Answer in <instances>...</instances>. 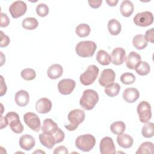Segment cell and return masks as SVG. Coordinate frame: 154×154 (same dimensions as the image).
<instances>
[{
  "instance_id": "e0dca14e",
  "label": "cell",
  "mask_w": 154,
  "mask_h": 154,
  "mask_svg": "<svg viewBox=\"0 0 154 154\" xmlns=\"http://www.w3.org/2000/svg\"><path fill=\"white\" fill-rule=\"evenodd\" d=\"M55 134V133L54 134H48L43 132L40 134L38 138L41 144L46 148L51 149L57 143Z\"/></svg>"
},
{
  "instance_id": "9c48e42d",
  "label": "cell",
  "mask_w": 154,
  "mask_h": 154,
  "mask_svg": "<svg viewBox=\"0 0 154 154\" xmlns=\"http://www.w3.org/2000/svg\"><path fill=\"white\" fill-rule=\"evenodd\" d=\"M23 120L25 124L32 131L37 132L40 130V120L36 114L31 112L25 113L23 116Z\"/></svg>"
},
{
  "instance_id": "603a6c76",
  "label": "cell",
  "mask_w": 154,
  "mask_h": 154,
  "mask_svg": "<svg viewBox=\"0 0 154 154\" xmlns=\"http://www.w3.org/2000/svg\"><path fill=\"white\" fill-rule=\"evenodd\" d=\"M63 73V69L61 65L54 64L51 65L47 70V75L51 79L59 78Z\"/></svg>"
},
{
  "instance_id": "30bf717a",
  "label": "cell",
  "mask_w": 154,
  "mask_h": 154,
  "mask_svg": "<svg viewBox=\"0 0 154 154\" xmlns=\"http://www.w3.org/2000/svg\"><path fill=\"white\" fill-rule=\"evenodd\" d=\"M27 5L22 1H16L13 2L9 7V12L13 18L16 19L23 16L26 11Z\"/></svg>"
},
{
  "instance_id": "836d02e7",
  "label": "cell",
  "mask_w": 154,
  "mask_h": 154,
  "mask_svg": "<svg viewBox=\"0 0 154 154\" xmlns=\"http://www.w3.org/2000/svg\"><path fill=\"white\" fill-rule=\"evenodd\" d=\"M137 73L141 76H145L149 73L150 71V65L146 61H141L140 64L135 69Z\"/></svg>"
},
{
  "instance_id": "5bb4252c",
  "label": "cell",
  "mask_w": 154,
  "mask_h": 154,
  "mask_svg": "<svg viewBox=\"0 0 154 154\" xmlns=\"http://www.w3.org/2000/svg\"><path fill=\"white\" fill-rule=\"evenodd\" d=\"M126 52L122 48H116L111 52V58L112 64L116 66L122 64L126 60Z\"/></svg>"
},
{
  "instance_id": "f1b7e54d",
  "label": "cell",
  "mask_w": 154,
  "mask_h": 154,
  "mask_svg": "<svg viewBox=\"0 0 154 154\" xmlns=\"http://www.w3.org/2000/svg\"><path fill=\"white\" fill-rule=\"evenodd\" d=\"M154 149L153 144L152 142L146 141L143 143L138 147L137 151L136 152L137 154H147V153H152Z\"/></svg>"
},
{
  "instance_id": "6da1fadb",
  "label": "cell",
  "mask_w": 154,
  "mask_h": 154,
  "mask_svg": "<svg viewBox=\"0 0 154 154\" xmlns=\"http://www.w3.org/2000/svg\"><path fill=\"white\" fill-rule=\"evenodd\" d=\"M99 101V95L94 90H85L79 100L81 106L85 110L93 109Z\"/></svg>"
},
{
  "instance_id": "7bdbcfd3",
  "label": "cell",
  "mask_w": 154,
  "mask_h": 154,
  "mask_svg": "<svg viewBox=\"0 0 154 154\" xmlns=\"http://www.w3.org/2000/svg\"><path fill=\"white\" fill-rule=\"evenodd\" d=\"M89 5L93 8H99L102 2V1H88Z\"/></svg>"
},
{
  "instance_id": "9a60e30c",
  "label": "cell",
  "mask_w": 154,
  "mask_h": 154,
  "mask_svg": "<svg viewBox=\"0 0 154 154\" xmlns=\"http://www.w3.org/2000/svg\"><path fill=\"white\" fill-rule=\"evenodd\" d=\"M141 58L139 54L136 52H131L126 58V66L128 69H135L140 64Z\"/></svg>"
},
{
  "instance_id": "b9f144b4",
  "label": "cell",
  "mask_w": 154,
  "mask_h": 154,
  "mask_svg": "<svg viewBox=\"0 0 154 154\" xmlns=\"http://www.w3.org/2000/svg\"><path fill=\"white\" fill-rule=\"evenodd\" d=\"M1 96H2L4 95L7 91V85L4 82V78L2 76H1Z\"/></svg>"
},
{
  "instance_id": "ac0fdd59",
  "label": "cell",
  "mask_w": 154,
  "mask_h": 154,
  "mask_svg": "<svg viewBox=\"0 0 154 154\" xmlns=\"http://www.w3.org/2000/svg\"><path fill=\"white\" fill-rule=\"evenodd\" d=\"M19 143L22 149L28 151L31 150L34 147L35 141L32 135L25 134L20 137Z\"/></svg>"
},
{
  "instance_id": "f35d334b",
  "label": "cell",
  "mask_w": 154,
  "mask_h": 154,
  "mask_svg": "<svg viewBox=\"0 0 154 154\" xmlns=\"http://www.w3.org/2000/svg\"><path fill=\"white\" fill-rule=\"evenodd\" d=\"M10 23V19L8 16L5 13H1V24L0 26L1 28L7 26Z\"/></svg>"
},
{
  "instance_id": "4316f807",
  "label": "cell",
  "mask_w": 154,
  "mask_h": 154,
  "mask_svg": "<svg viewBox=\"0 0 154 154\" xmlns=\"http://www.w3.org/2000/svg\"><path fill=\"white\" fill-rule=\"evenodd\" d=\"M132 43L134 46L138 50H142L147 46V42L143 34L135 35L132 39Z\"/></svg>"
},
{
  "instance_id": "d6a6232c",
  "label": "cell",
  "mask_w": 154,
  "mask_h": 154,
  "mask_svg": "<svg viewBox=\"0 0 154 154\" xmlns=\"http://www.w3.org/2000/svg\"><path fill=\"white\" fill-rule=\"evenodd\" d=\"M141 134L145 138H150L154 134V125L152 122H147L141 129Z\"/></svg>"
},
{
  "instance_id": "1f68e13d",
  "label": "cell",
  "mask_w": 154,
  "mask_h": 154,
  "mask_svg": "<svg viewBox=\"0 0 154 154\" xmlns=\"http://www.w3.org/2000/svg\"><path fill=\"white\" fill-rule=\"evenodd\" d=\"M126 129V126L125 123L122 121H117L112 123L110 126L111 131L116 134L120 135L123 133Z\"/></svg>"
},
{
  "instance_id": "8d00e7d4",
  "label": "cell",
  "mask_w": 154,
  "mask_h": 154,
  "mask_svg": "<svg viewBox=\"0 0 154 154\" xmlns=\"http://www.w3.org/2000/svg\"><path fill=\"white\" fill-rule=\"evenodd\" d=\"M36 13L40 17H45L48 14L49 7L45 4H40L36 7Z\"/></svg>"
},
{
  "instance_id": "ffe728a7",
  "label": "cell",
  "mask_w": 154,
  "mask_h": 154,
  "mask_svg": "<svg viewBox=\"0 0 154 154\" xmlns=\"http://www.w3.org/2000/svg\"><path fill=\"white\" fill-rule=\"evenodd\" d=\"M14 100L18 106L22 107L25 106L28 104L29 101V93L24 90H19L16 93Z\"/></svg>"
},
{
  "instance_id": "7c38bea8",
  "label": "cell",
  "mask_w": 154,
  "mask_h": 154,
  "mask_svg": "<svg viewBox=\"0 0 154 154\" xmlns=\"http://www.w3.org/2000/svg\"><path fill=\"white\" fill-rule=\"evenodd\" d=\"M76 82L72 79H63L59 81L58 84V90L63 95L70 94L74 90Z\"/></svg>"
},
{
  "instance_id": "484cf974",
  "label": "cell",
  "mask_w": 154,
  "mask_h": 154,
  "mask_svg": "<svg viewBox=\"0 0 154 154\" xmlns=\"http://www.w3.org/2000/svg\"><path fill=\"white\" fill-rule=\"evenodd\" d=\"M97 61L102 66L109 65L111 61V56L104 50H99L96 55Z\"/></svg>"
},
{
  "instance_id": "e575fe53",
  "label": "cell",
  "mask_w": 154,
  "mask_h": 154,
  "mask_svg": "<svg viewBox=\"0 0 154 154\" xmlns=\"http://www.w3.org/2000/svg\"><path fill=\"white\" fill-rule=\"evenodd\" d=\"M20 75L24 80L31 81L35 79L36 76V73L34 69L31 68H26L22 70Z\"/></svg>"
},
{
  "instance_id": "d590c367",
  "label": "cell",
  "mask_w": 154,
  "mask_h": 154,
  "mask_svg": "<svg viewBox=\"0 0 154 154\" xmlns=\"http://www.w3.org/2000/svg\"><path fill=\"white\" fill-rule=\"evenodd\" d=\"M120 81L125 85H129L133 84L135 81V75L129 72H126L123 73L120 76Z\"/></svg>"
},
{
  "instance_id": "f546056e",
  "label": "cell",
  "mask_w": 154,
  "mask_h": 154,
  "mask_svg": "<svg viewBox=\"0 0 154 154\" xmlns=\"http://www.w3.org/2000/svg\"><path fill=\"white\" fill-rule=\"evenodd\" d=\"M120 90V86L118 83H112L105 87L104 91L105 94L109 97H115L119 94Z\"/></svg>"
},
{
  "instance_id": "ee69618b",
  "label": "cell",
  "mask_w": 154,
  "mask_h": 154,
  "mask_svg": "<svg viewBox=\"0 0 154 154\" xmlns=\"http://www.w3.org/2000/svg\"><path fill=\"white\" fill-rule=\"evenodd\" d=\"M1 129H2L4 128H5L7 125H8V123H7V121L5 119V117H2L1 116Z\"/></svg>"
},
{
  "instance_id": "60d3db41",
  "label": "cell",
  "mask_w": 154,
  "mask_h": 154,
  "mask_svg": "<svg viewBox=\"0 0 154 154\" xmlns=\"http://www.w3.org/2000/svg\"><path fill=\"white\" fill-rule=\"evenodd\" d=\"M68 153H69V152H68L67 149L65 146H60L56 147L54 151V154H58V153L66 154Z\"/></svg>"
},
{
  "instance_id": "f6af8a7d",
  "label": "cell",
  "mask_w": 154,
  "mask_h": 154,
  "mask_svg": "<svg viewBox=\"0 0 154 154\" xmlns=\"http://www.w3.org/2000/svg\"><path fill=\"white\" fill-rule=\"evenodd\" d=\"M118 2H119V1H117V0H116V1H115V0H113V1H112V0L108 1L107 0V1H106V2L108 4V5L109 6H111V7L116 6L117 5V4L118 3Z\"/></svg>"
},
{
  "instance_id": "d6986e66",
  "label": "cell",
  "mask_w": 154,
  "mask_h": 154,
  "mask_svg": "<svg viewBox=\"0 0 154 154\" xmlns=\"http://www.w3.org/2000/svg\"><path fill=\"white\" fill-rule=\"evenodd\" d=\"M140 96V93L138 90L133 87L126 88L123 93V99L128 103L135 102Z\"/></svg>"
},
{
  "instance_id": "277c9868",
  "label": "cell",
  "mask_w": 154,
  "mask_h": 154,
  "mask_svg": "<svg viewBox=\"0 0 154 154\" xmlns=\"http://www.w3.org/2000/svg\"><path fill=\"white\" fill-rule=\"evenodd\" d=\"M96 138L91 134H84L78 137L75 140V146L83 152L90 151L95 146Z\"/></svg>"
},
{
  "instance_id": "74e56055",
  "label": "cell",
  "mask_w": 154,
  "mask_h": 154,
  "mask_svg": "<svg viewBox=\"0 0 154 154\" xmlns=\"http://www.w3.org/2000/svg\"><path fill=\"white\" fill-rule=\"evenodd\" d=\"M10 42V40L9 37L4 34L3 31H1V43H0V46L1 48H4L7 46Z\"/></svg>"
},
{
  "instance_id": "44dd1931",
  "label": "cell",
  "mask_w": 154,
  "mask_h": 154,
  "mask_svg": "<svg viewBox=\"0 0 154 154\" xmlns=\"http://www.w3.org/2000/svg\"><path fill=\"white\" fill-rule=\"evenodd\" d=\"M57 124L51 119H46L43 123L42 131L43 133L48 134H54L58 129Z\"/></svg>"
},
{
  "instance_id": "8992f818",
  "label": "cell",
  "mask_w": 154,
  "mask_h": 154,
  "mask_svg": "<svg viewBox=\"0 0 154 154\" xmlns=\"http://www.w3.org/2000/svg\"><path fill=\"white\" fill-rule=\"evenodd\" d=\"M5 117L13 132L19 134L23 132V126L20 121L19 116L17 113L11 111L8 112Z\"/></svg>"
},
{
  "instance_id": "d4e9b609",
  "label": "cell",
  "mask_w": 154,
  "mask_h": 154,
  "mask_svg": "<svg viewBox=\"0 0 154 154\" xmlns=\"http://www.w3.org/2000/svg\"><path fill=\"white\" fill-rule=\"evenodd\" d=\"M107 28L109 32L112 35H118L122 30L120 23L115 19H112L108 21Z\"/></svg>"
},
{
  "instance_id": "8fae6325",
  "label": "cell",
  "mask_w": 154,
  "mask_h": 154,
  "mask_svg": "<svg viewBox=\"0 0 154 154\" xmlns=\"http://www.w3.org/2000/svg\"><path fill=\"white\" fill-rule=\"evenodd\" d=\"M116 78V73L114 71L111 69H104L99 78V84L104 87L112 84Z\"/></svg>"
},
{
  "instance_id": "3957f363",
  "label": "cell",
  "mask_w": 154,
  "mask_h": 154,
  "mask_svg": "<svg viewBox=\"0 0 154 154\" xmlns=\"http://www.w3.org/2000/svg\"><path fill=\"white\" fill-rule=\"evenodd\" d=\"M96 48L97 45L93 41H81L76 45L75 51L78 56L82 58H88L94 55Z\"/></svg>"
},
{
  "instance_id": "ba28073f",
  "label": "cell",
  "mask_w": 154,
  "mask_h": 154,
  "mask_svg": "<svg viewBox=\"0 0 154 154\" xmlns=\"http://www.w3.org/2000/svg\"><path fill=\"white\" fill-rule=\"evenodd\" d=\"M133 21L137 26L146 27L153 23V16L151 12L147 11L138 13L134 16Z\"/></svg>"
},
{
  "instance_id": "2e32d148",
  "label": "cell",
  "mask_w": 154,
  "mask_h": 154,
  "mask_svg": "<svg viewBox=\"0 0 154 154\" xmlns=\"http://www.w3.org/2000/svg\"><path fill=\"white\" fill-rule=\"evenodd\" d=\"M52 102L47 97H42L38 99L35 103V109L40 114H46L52 108Z\"/></svg>"
},
{
  "instance_id": "52a82bcc",
  "label": "cell",
  "mask_w": 154,
  "mask_h": 154,
  "mask_svg": "<svg viewBox=\"0 0 154 154\" xmlns=\"http://www.w3.org/2000/svg\"><path fill=\"white\" fill-rule=\"evenodd\" d=\"M137 111L140 121L143 123L148 122L152 117L151 106L149 103L146 101L140 102L137 106Z\"/></svg>"
},
{
  "instance_id": "7a4b0ae2",
  "label": "cell",
  "mask_w": 154,
  "mask_h": 154,
  "mask_svg": "<svg viewBox=\"0 0 154 154\" xmlns=\"http://www.w3.org/2000/svg\"><path fill=\"white\" fill-rule=\"evenodd\" d=\"M85 112L80 109H75L69 112L67 116L68 120L70 123L65 125L64 127L69 131H75L79 124L82 123L85 119Z\"/></svg>"
},
{
  "instance_id": "4dcf8cb0",
  "label": "cell",
  "mask_w": 154,
  "mask_h": 154,
  "mask_svg": "<svg viewBox=\"0 0 154 154\" xmlns=\"http://www.w3.org/2000/svg\"><path fill=\"white\" fill-rule=\"evenodd\" d=\"M91 31L90 27L86 23H81L76 28V34L80 37H85L88 36Z\"/></svg>"
},
{
  "instance_id": "5b68a950",
  "label": "cell",
  "mask_w": 154,
  "mask_h": 154,
  "mask_svg": "<svg viewBox=\"0 0 154 154\" xmlns=\"http://www.w3.org/2000/svg\"><path fill=\"white\" fill-rule=\"evenodd\" d=\"M99 72V68L95 65L89 66L85 71L79 77L81 84L84 85H89L93 84L98 76Z\"/></svg>"
},
{
  "instance_id": "7402d4cb",
  "label": "cell",
  "mask_w": 154,
  "mask_h": 154,
  "mask_svg": "<svg viewBox=\"0 0 154 154\" xmlns=\"http://www.w3.org/2000/svg\"><path fill=\"white\" fill-rule=\"evenodd\" d=\"M117 142L121 147L129 149L132 146L134 140L129 135L127 134H122L118 135L117 137Z\"/></svg>"
},
{
  "instance_id": "4fadbf2b",
  "label": "cell",
  "mask_w": 154,
  "mask_h": 154,
  "mask_svg": "<svg viewBox=\"0 0 154 154\" xmlns=\"http://www.w3.org/2000/svg\"><path fill=\"white\" fill-rule=\"evenodd\" d=\"M101 154H114L116 153V147L112 139L109 137H103L99 144Z\"/></svg>"
},
{
  "instance_id": "cb8c5ba5",
  "label": "cell",
  "mask_w": 154,
  "mask_h": 154,
  "mask_svg": "<svg viewBox=\"0 0 154 154\" xmlns=\"http://www.w3.org/2000/svg\"><path fill=\"white\" fill-rule=\"evenodd\" d=\"M134 7L133 3L128 0L123 1L120 6V10L122 15L126 17H128L132 15L134 12Z\"/></svg>"
},
{
  "instance_id": "83f0119b",
  "label": "cell",
  "mask_w": 154,
  "mask_h": 154,
  "mask_svg": "<svg viewBox=\"0 0 154 154\" xmlns=\"http://www.w3.org/2000/svg\"><path fill=\"white\" fill-rule=\"evenodd\" d=\"M38 21L34 17H26L25 18L22 22V27L25 29L33 30L38 26Z\"/></svg>"
},
{
  "instance_id": "ab89813d",
  "label": "cell",
  "mask_w": 154,
  "mask_h": 154,
  "mask_svg": "<svg viewBox=\"0 0 154 154\" xmlns=\"http://www.w3.org/2000/svg\"><path fill=\"white\" fill-rule=\"evenodd\" d=\"M153 33H154V29L153 28L146 31V32L145 33L144 37L146 38V40H147V42H149L150 43H153V39H154V37H153L154 34Z\"/></svg>"
}]
</instances>
